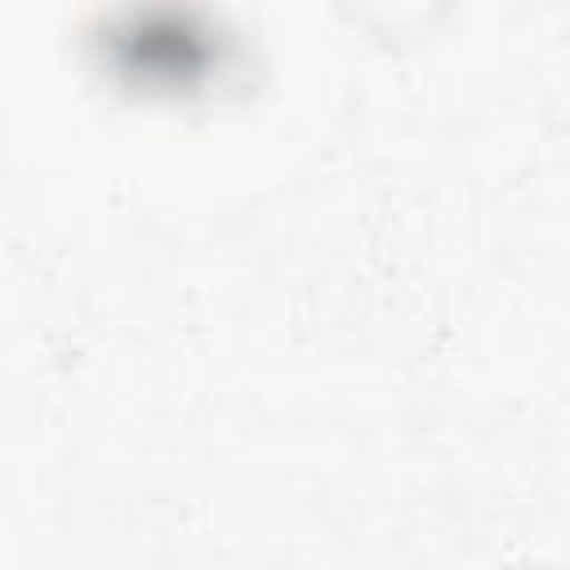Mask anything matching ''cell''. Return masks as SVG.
Instances as JSON below:
<instances>
[{
    "label": "cell",
    "instance_id": "1",
    "mask_svg": "<svg viewBox=\"0 0 570 570\" xmlns=\"http://www.w3.org/2000/svg\"><path fill=\"white\" fill-rule=\"evenodd\" d=\"M165 22L169 40H156L147 18L125 4L111 18L102 13L94 45H98V67L134 80L142 94H196V89H223L240 71V45L236 31L218 27L196 4L165 0Z\"/></svg>",
    "mask_w": 570,
    "mask_h": 570
}]
</instances>
